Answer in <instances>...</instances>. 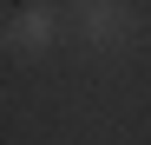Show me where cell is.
<instances>
[{
	"label": "cell",
	"mask_w": 151,
	"mask_h": 145,
	"mask_svg": "<svg viewBox=\"0 0 151 145\" xmlns=\"http://www.w3.org/2000/svg\"><path fill=\"white\" fill-rule=\"evenodd\" d=\"M66 33L79 40L86 53H99V59H118L125 46L138 40V13L125 7V0H72Z\"/></svg>",
	"instance_id": "6da1fadb"
},
{
	"label": "cell",
	"mask_w": 151,
	"mask_h": 145,
	"mask_svg": "<svg viewBox=\"0 0 151 145\" xmlns=\"http://www.w3.org/2000/svg\"><path fill=\"white\" fill-rule=\"evenodd\" d=\"M59 33H66V20L46 7V0H27L20 13H7V27H0V46H7L13 59H46L59 46Z\"/></svg>",
	"instance_id": "7a4b0ae2"
}]
</instances>
